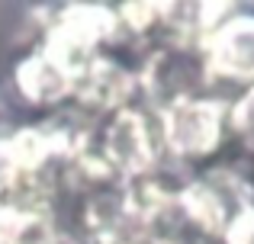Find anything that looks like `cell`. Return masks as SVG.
<instances>
[{"mask_svg":"<svg viewBox=\"0 0 254 244\" xmlns=\"http://www.w3.org/2000/svg\"><path fill=\"white\" fill-rule=\"evenodd\" d=\"M225 132V103L209 97H174L164 109L161 135L171 154L177 157H206L222 145Z\"/></svg>","mask_w":254,"mask_h":244,"instance_id":"1","label":"cell"},{"mask_svg":"<svg viewBox=\"0 0 254 244\" xmlns=\"http://www.w3.org/2000/svg\"><path fill=\"white\" fill-rule=\"evenodd\" d=\"M203 49L209 71L238 84H254V13L222 19V26L203 39Z\"/></svg>","mask_w":254,"mask_h":244,"instance_id":"2","label":"cell"},{"mask_svg":"<svg viewBox=\"0 0 254 244\" xmlns=\"http://www.w3.org/2000/svg\"><path fill=\"white\" fill-rule=\"evenodd\" d=\"M103 148L106 161L116 164L123 174H148V167L158 157L155 135L145 116L135 109H116L113 122L103 132Z\"/></svg>","mask_w":254,"mask_h":244,"instance_id":"3","label":"cell"},{"mask_svg":"<svg viewBox=\"0 0 254 244\" xmlns=\"http://www.w3.org/2000/svg\"><path fill=\"white\" fill-rule=\"evenodd\" d=\"M13 84H16V94L36 106H55L77 90V77L64 64H58L45 49L19 58L13 68Z\"/></svg>","mask_w":254,"mask_h":244,"instance_id":"4","label":"cell"},{"mask_svg":"<svg viewBox=\"0 0 254 244\" xmlns=\"http://www.w3.org/2000/svg\"><path fill=\"white\" fill-rule=\"evenodd\" d=\"M0 244H52V228L39 212L0 206Z\"/></svg>","mask_w":254,"mask_h":244,"instance_id":"5","label":"cell"},{"mask_svg":"<svg viewBox=\"0 0 254 244\" xmlns=\"http://www.w3.org/2000/svg\"><path fill=\"white\" fill-rule=\"evenodd\" d=\"M225 125L242 145L254 148V84L238 97L235 103L225 106Z\"/></svg>","mask_w":254,"mask_h":244,"instance_id":"6","label":"cell"}]
</instances>
